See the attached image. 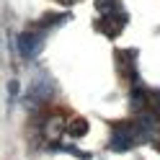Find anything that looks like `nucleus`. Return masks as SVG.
Wrapping results in <instances>:
<instances>
[{
  "label": "nucleus",
  "instance_id": "1",
  "mask_svg": "<svg viewBox=\"0 0 160 160\" xmlns=\"http://www.w3.org/2000/svg\"><path fill=\"white\" fill-rule=\"evenodd\" d=\"M18 47H21V57L31 59L39 47H42V34H34V31H23L21 36H18Z\"/></svg>",
  "mask_w": 160,
  "mask_h": 160
}]
</instances>
